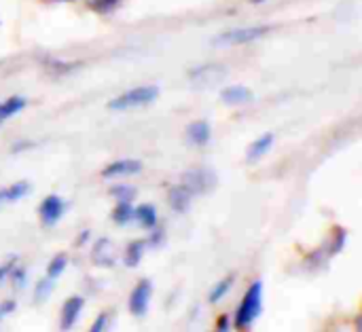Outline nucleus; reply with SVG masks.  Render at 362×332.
Instances as JSON below:
<instances>
[{"label": "nucleus", "instance_id": "obj_1", "mask_svg": "<svg viewBox=\"0 0 362 332\" xmlns=\"http://www.w3.org/2000/svg\"><path fill=\"white\" fill-rule=\"evenodd\" d=\"M263 312V282L257 280L248 286L244 299L240 301L235 314H233V328L235 331H248L255 320L261 316Z\"/></svg>", "mask_w": 362, "mask_h": 332}, {"label": "nucleus", "instance_id": "obj_2", "mask_svg": "<svg viewBox=\"0 0 362 332\" xmlns=\"http://www.w3.org/2000/svg\"><path fill=\"white\" fill-rule=\"evenodd\" d=\"M159 95V89L155 85H146V87H136L129 89L125 93H121L119 97L110 100L108 108L110 110H129V108H138V106H146L151 102H155Z\"/></svg>", "mask_w": 362, "mask_h": 332}, {"label": "nucleus", "instance_id": "obj_3", "mask_svg": "<svg viewBox=\"0 0 362 332\" xmlns=\"http://www.w3.org/2000/svg\"><path fill=\"white\" fill-rule=\"evenodd\" d=\"M272 32V25H248V28H235L229 32H223L221 36L214 38V45H248L265 34Z\"/></svg>", "mask_w": 362, "mask_h": 332}, {"label": "nucleus", "instance_id": "obj_4", "mask_svg": "<svg viewBox=\"0 0 362 332\" xmlns=\"http://www.w3.org/2000/svg\"><path fill=\"white\" fill-rule=\"evenodd\" d=\"M225 76H227V66H223V64H204V66H197L189 72V81L197 89L214 87Z\"/></svg>", "mask_w": 362, "mask_h": 332}, {"label": "nucleus", "instance_id": "obj_5", "mask_svg": "<svg viewBox=\"0 0 362 332\" xmlns=\"http://www.w3.org/2000/svg\"><path fill=\"white\" fill-rule=\"evenodd\" d=\"M182 184L193 195H204L216 186V174L208 167H193L182 176Z\"/></svg>", "mask_w": 362, "mask_h": 332}, {"label": "nucleus", "instance_id": "obj_6", "mask_svg": "<svg viewBox=\"0 0 362 332\" xmlns=\"http://www.w3.org/2000/svg\"><path fill=\"white\" fill-rule=\"evenodd\" d=\"M151 299H153V282L151 280H140L134 286L132 295H129V303H127L129 314L136 316V318L146 316L148 305H151Z\"/></svg>", "mask_w": 362, "mask_h": 332}, {"label": "nucleus", "instance_id": "obj_7", "mask_svg": "<svg viewBox=\"0 0 362 332\" xmlns=\"http://www.w3.org/2000/svg\"><path fill=\"white\" fill-rule=\"evenodd\" d=\"M64 210H66V203L62 197L57 195H49L42 199V203L38 206V216L42 220L45 227H53L62 216H64Z\"/></svg>", "mask_w": 362, "mask_h": 332}, {"label": "nucleus", "instance_id": "obj_8", "mask_svg": "<svg viewBox=\"0 0 362 332\" xmlns=\"http://www.w3.org/2000/svg\"><path fill=\"white\" fill-rule=\"evenodd\" d=\"M85 307V299L83 297H70L66 299V303L62 305V314H59V331L68 332L74 328V324L81 318V312Z\"/></svg>", "mask_w": 362, "mask_h": 332}, {"label": "nucleus", "instance_id": "obj_9", "mask_svg": "<svg viewBox=\"0 0 362 332\" xmlns=\"http://www.w3.org/2000/svg\"><path fill=\"white\" fill-rule=\"evenodd\" d=\"M142 172V163L138 159H119L112 161L110 165H106L102 170L104 178H125V176H134Z\"/></svg>", "mask_w": 362, "mask_h": 332}, {"label": "nucleus", "instance_id": "obj_10", "mask_svg": "<svg viewBox=\"0 0 362 332\" xmlns=\"http://www.w3.org/2000/svg\"><path fill=\"white\" fill-rule=\"evenodd\" d=\"M91 261L98 267H112L115 265V248L106 237L98 239L95 246L91 248Z\"/></svg>", "mask_w": 362, "mask_h": 332}, {"label": "nucleus", "instance_id": "obj_11", "mask_svg": "<svg viewBox=\"0 0 362 332\" xmlns=\"http://www.w3.org/2000/svg\"><path fill=\"white\" fill-rule=\"evenodd\" d=\"M193 201V193L185 186V184H178V186H172L170 193H168V203L174 212H187L189 206Z\"/></svg>", "mask_w": 362, "mask_h": 332}, {"label": "nucleus", "instance_id": "obj_12", "mask_svg": "<svg viewBox=\"0 0 362 332\" xmlns=\"http://www.w3.org/2000/svg\"><path fill=\"white\" fill-rule=\"evenodd\" d=\"M212 138V129H210V123L206 121H195L187 127V140L189 144H195V146H206Z\"/></svg>", "mask_w": 362, "mask_h": 332}, {"label": "nucleus", "instance_id": "obj_13", "mask_svg": "<svg viewBox=\"0 0 362 332\" xmlns=\"http://www.w3.org/2000/svg\"><path fill=\"white\" fill-rule=\"evenodd\" d=\"M223 102L225 104H233V106H238V104H246V102H250L252 100V91L248 89V87H244V85H233V87H227L225 91H223Z\"/></svg>", "mask_w": 362, "mask_h": 332}, {"label": "nucleus", "instance_id": "obj_14", "mask_svg": "<svg viewBox=\"0 0 362 332\" xmlns=\"http://www.w3.org/2000/svg\"><path fill=\"white\" fill-rule=\"evenodd\" d=\"M134 220H138L144 229L157 227V210L153 203H142L140 208H134Z\"/></svg>", "mask_w": 362, "mask_h": 332}, {"label": "nucleus", "instance_id": "obj_15", "mask_svg": "<svg viewBox=\"0 0 362 332\" xmlns=\"http://www.w3.org/2000/svg\"><path fill=\"white\" fill-rule=\"evenodd\" d=\"M272 144H274V136H272V134H265V136H261L259 140H255V142L250 144V148H248V163H255V161H259L263 155H267V150L272 148Z\"/></svg>", "mask_w": 362, "mask_h": 332}, {"label": "nucleus", "instance_id": "obj_16", "mask_svg": "<svg viewBox=\"0 0 362 332\" xmlns=\"http://www.w3.org/2000/svg\"><path fill=\"white\" fill-rule=\"evenodd\" d=\"M233 284H235V278H233V275H227V278L218 280V282H216V286H214V288L210 290V295H208V303H210V305L221 303V301L231 292Z\"/></svg>", "mask_w": 362, "mask_h": 332}, {"label": "nucleus", "instance_id": "obj_17", "mask_svg": "<svg viewBox=\"0 0 362 332\" xmlns=\"http://www.w3.org/2000/svg\"><path fill=\"white\" fill-rule=\"evenodd\" d=\"M144 250H146V239H136L132 242L127 248H125V265L127 267H138L142 256H144Z\"/></svg>", "mask_w": 362, "mask_h": 332}, {"label": "nucleus", "instance_id": "obj_18", "mask_svg": "<svg viewBox=\"0 0 362 332\" xmlns=\"http://www.w3.org/2000/svg\"><path fill=\"white\" fill-rule=\"evenodd\" d=\"M23 108H25V100H23V97H19V95L8 97L6 102L0 104V123L6 121V119H11V117H15V114L21 112Z\"/></svg>", "mask_w": 362, "mask_h": 332}, {"label": "nucleus", "instance_id": "obj_19", "mask_svg": "<svg viewBox=\"0 0 362 332\" xmlns=\"http://www.w3.org/2000/svg\"><path fill=\"white\" fill-rule=\"evenodd\" d=\"M112 220L117 225H129L134 220V206H132V201H119L117 208L112 210Z\"/></svg>", "mask_w": 362, "mask_h": 332}, {"label": "nucleus", "instance_id": "obj_20", "mask_svg": "<svg viewBox=\"0 0 362 332\" xmlns=\"http://www.w3.org/2000/svg\"><path fill=\"white\" fill-rule=\"evenodd\" d=\"M53 288H55V280L42 278V280L34 286V303H45V301L51 297Z\"/></svg>", "mask_w": 362, "mask_h": 332}, {"label": "nucleus", "instance_id": "obj_21", "mask_svg": "<svg viewBox=\"0 0 362 332\" xmlns=\"http://www.w3.org/2000/svg\"><path fill=\"white\" fill-rule=\"evenodd\" d=\"M30 189H32V186H30V182H25V180H19V182L6 186V203L23 199V197L30 193Z\"/></svg>", "mask_w": 362, "mask_h": 332}, {"label": "nucleus", "instance_id": "obj_22", "mask_svg": "<svg viewBox=\"0 0 362 332\" xmlns=\"http://www.w3.org/2000/svg\"><path fill=\"white\" fill-rule=\"evenodd\" d=\"M66 265H68V256H66V254H55V256L51 259V263L47 265V278L57 280V278L66 271Z\"/></svg>", "mask_w": 362, "mask_h": 332}, {"label": "nucleus", "instance_id": "obj_23", "mask_svg": "<svg viewBox=\"0 0 362 332\" xmlns=\"http://www.w3.org/2000/svg\"><path fill=\"white\" fill-rule=\"evenodd\" d=\"M346 242H348V231H346L344 227H335V237L331 239V248L327 250V254H329V256L339 254V252L344 250Z\"/></svg>", "mask_w": 362, "mask_h": 332}, {"label": "nucleus", "instance_id": "obj_24", "mask_svg": "<svg viewBox=\"0 0 362 332\" xmlns=\"http://www.w3.org/2000/svg\"><path fill=\"white\" fill-rule=\"evenodd\" d=\"M110 195L117 197L119 201H132L136 197V189L129 186V184H119V186H112Z\"/></svg>", "mask_w": 362, "mask_h": 332}, {"label": "nucleus", "instance_id": "obj_25", "mask_svg": "<svg viewBox=\"0 0 362 332\" xmlns=\"http://www.w3.org/2000/svg\"><path fill=\"white\" fill-rule=\"evenodd\" d=\"M25 278H28V273H25V269L23 267H13V271L8 273V280H11V284H13V288L15 290H21L23 286H25Z\"/></svg>", "mask_w": 362, "mask_h": 332}, {"label": "nucleus", "instance_id": "obj_26", "mask_svg": "<svg viewBox=\"0 0 362 332\" xmlns=\"http://www.w3.org/2000/svg\"><path fill=\"white\" fill-rule=\"evenodd\" d=\"M163 242H165V231H163L161 227H153V229H151V237L146 239V246H151V248H159Z\"/></svg>", "mask_w": 362, "mask_h": 332}, {"label": "nucleus", "instance_id": "obj_27", "mask_svg": "<svg viewBox=\"0 0 362 332\" xmlns=\"http://www.w3.org/2000/svg\"><path fill=\"white\" fill-rule=\"evenodd\" d=\"M119 2H121V0H91L89 4H91V8L98 11V13H108V11H112Z\"/></svg>", "mask_w": 362, "mask_h": 332}, {"label": "nucleus", "instance_id": "obj_28", "mask_svg": "<svg viewBox=\"0 0 362 332\" xmlns=\"http://www.w3.org/2000/svg\"><path fill=\"white\" fill-rule=\"evenodd\" d=\"M108 331V312H102L95 320H93V324L89 326V331L87 332H106Z\"/></svg>", "mask_w": 362, "mask_h": 332}, {"label": "nucleus", "instance_id": "obj_29", "mask_svg": "<svg viewBox=\"0 0 362 332\" xmlns=\"http://www.w3.org/2000/svg\"><path fill=\"white\" fill-rule=\"evenodd\" d=\"M15 309H17L15 299H4V301H0V320L6 318V316H11V314H15Z\"/></svg>", "mask_w": 362, "mask_h": 332}, {"label": "nucleus", "instance_id": "obj_30", "mask_svg": "<svg viewBox=\"0 0 362 332\" xmlns=\"http://www.w3.org/2000/svg\"><path fill=\"white\" fill-rule=\"evenodd\" d=\"M214 332H231V318L227 314H223L218 320H216V328Z\"/></svg>", "mask_w": 362, "mask_h": 332}, {"label": "nucleus", "instance_id": "obj_31", "mask_svg": "<svg viewBox=\"0 0 362 332\" xmlns=\"http://www.w3.org/2000/svg\"><path fill=\"white\" fill-rule=\"evenodd\" d=\"M13 267H15V259H13V261H8V263H2V265H0V284H2L4 280H8V273L13 271Z\"/></svg>", "mask_w": 362, "mask_h": 332}, {"label": "nucleus", "instance_id": "obj_32", "mask_svg": "<svg viewBox=\"0 0 362 332\" xmlns=\"http://www.w3.org/2000/svg\"><path fill=\"white\" fill-rule=\"evenodd\" d=\"M87 237H89V231H83L81 237H78V242H76V246H83V244L87 242Z\"/></svg>", "mask_w": 362, "mask_h": 332}, {"label": "nucleus", "instance_id": "obj_33", "mask_svg": "<svg viewBox=\"0 0 362 332\" xmlns=\"http://www.w3.org/2000/svg\"><path fill=\"white\" fill-rule=\"evenodd\" d=\"M6 203V189H0V206Z\"/></svg>", "mask_w": 362, "mask_h": 332}, {"label": "nucleus", "instance_id": "obj_34", "mask_svg": "<svg viewBox=\"0 0 362 332\" xmlns=\"http://www.w3.org/2000/svg\"><path fill=\"white\" fill-rule=\"evenodd\" d=\"M354 322H356V332H362V318H361V316H356V320H354Z\"/></svg>", "mask_w": 362, "mask_h": 332}, {"label": "nucleus", "instance_id": "obj_35", "mask_svg": "<svg viewBox=\"0 0 362 332\" xmlns=\"http://www.w3.org/2000/svg\"><path fill=\"white\" fill-rule=\"evenodd\" d=\"M252 2H261V0H252Z\"/></svg>", "mask_w": 362, "mask_h": 332}]
</instances>
